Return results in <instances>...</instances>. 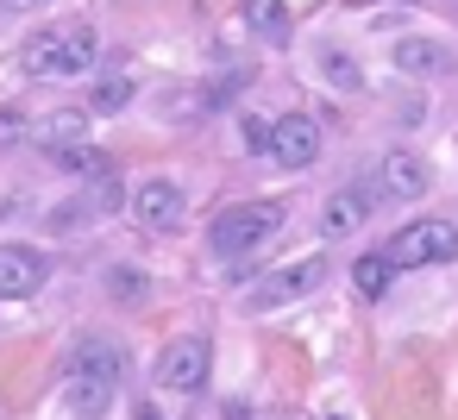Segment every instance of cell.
<instances>
[{"mask_svg": "<svg viewBox=\"0 0 458 420\" xmlns=\"http://www.w3.org/2000/svg\"><path fill=\"white\" fill-rule=\"evenodd\" d=\"M364 220H370V189H364V182H345V189H333V195H327V214H320V226H327L333 239L358 232Z\"/></svg>", "mask_w": 458, "mask_h": 420, "instance_id": "11", "label": "cell"}, {"mask_svg": "<svg viewBox=\"0 0 458 420\" xmlns=\"http://www.w3.org/2000/svg\"><path fill=\"white\" fill-rule=\"evenodd\" d=\"M333 276V264L327 257H301V264H283L258 295H251V307H283V301H295V295H314L320 282Z\"/></svg>", "mask_w": 458, "mask_h": 420, "instance_id": "8", "label": "cell"}, {"mask_svg": "<svg viewBox=\"0 0 458 420\" xmlns=\"http://www.w3.org/2000/svg\"><path fill=\"white\" fill-rule=\"evenodd\" d=\"M395 270H402V264H395V257H389V245H383V251H364V257L352 264V282H358V295H370V301H377V295L395 282Z\"/></svg>", "mask_w": 458, "mask_h": 420, "instance_id": "15", "label": "cell"}, {"mask_svg": "<svg viewBox=\"0 0 458 420\" xmlns=\"http://www.w3.org/2000/svg\"><path fill=\"white\" fill-rule=\"evenodd\" d=\"M389 257L402 270H427V264H452L458 257V226L452 220H408L389 239Z\"/></svg>", "mask_w": 458, "mask_h": 420, "instance_id": "3", "label": "cell"}, {"mask_svg": "<svg viewBox=\"0 0 458 420\" xmlns=\"http://www.w3.org/2000/svg\"><path fill=\"white\" fill-rule=\"evenodd\" d=\"M270 232H283V201H233V207H220L214 214V226H208V245H214V257H251Z\"/></svg>", "mask_w": 458, "mask_h": 420, "instance_id": "2", "label": "cell"}, {"mask_svg": "<svg viewBox=\"0 0 458 420\" xmlns=\"http://www.w3.org/2000/svg\"><path fill=\"white\" fill-rule=\"evenodd\" d=\"M239 7H245V26L258 38H289V7L283 0H239Z\"/></svg>", "mask_w": 458, "mask_h": 420, "instance_id": "17", "label": "cell"}, {"mask_svg": "<svg viewBox=\"0 0 458 420\" xmlns=\"http://www.w3.org/2000/svg\"><path fill=\"white\" fill-rule=\"evenodd\" d=\"M57 170H70V176H107L114 170V157L107 151H89V145H57V151H45Z\"/></svg>", "mask_w": 458, "mask_h": 420, "instance_id": "16", "label": "cell"}, {"mask_svg": "<svg viewBox=\"0 0 458 420\" xmlns=\"http://www.w3.org/2000/svg\"><path fill=\"white\" fill-rule=\"evenodd\" d=\"M132 220H139V232H182L189 226V195L176 189V182H164V176H145L139 189H132Z\"/></svg>", "mask_w": 458, "mask_h": 420, "instance_id": "5", "label": "cell"}, {"mask_svg": "<svg viewBox=\"0 0 458 420\" xmlns=\"http://www.w3.org/2000/svg\"><path fill=\"white\" fill-rule=\"evenodd\" d=\"M95 57H101V38H95L89 20H57V26L32 32L26 51H20L26 76H45V82H76V76L95 70Z\"/></svg>", "mask_w": 458, "mask_h": 420, "instance_id": "1", "label": "cell"}, {"mask_svg": "<svg viewBox=\"0 0 458 420\" xmlns=\"http://www.w3.org/2000/svg\"><path fill=\"white\" fill-rule=\"evenodd\" d=\"M126 101H132V82H126V76H107V82H95V95H89L95 113H126Z\"/></svg>", "mask_w": 458, "mask_h": 420, "instance_id": "18", "label": "cell"}, {"mask_svg": "<svg viewBox=\"0 0 458 420\" xmlns=\"http://www.w3.org/2000/svg\"><path fill=\"white\" fill-rule=\"evenodd\" d=\"M264 157L283 164V170H308V164H320V120H314V113H283V120H270V145H264Z\"/></svg>", "mask_w": 458, "mask_h": 420, "instance_id": "6", "label": "cell"}, {"mask_svg": "<svg viewBox=\"0 0 458 420\" xmlns=\"http://www.w3.org/2000/svg\"><path fill=\"white\" fill-rule=\"evenodd\" d=\"M0 7H7V13H13V7H26V0H0Z\"/></svg>", "mask_w": 458, "mask_h": 420, "instance_id": "23", "label": "cell"}, {"mask_svg": "<svg viewBox=\"0 0 458 420\" xmlns=\"http://www.w3.org/2000/svg\"><path fill=\"white\" fill-rule=\"evenodd\" d=\"M89 113H95V107H57V113H45V120L32 126V139H38L45 151H57V145H82Z\"/></svg>", "mask_w": 458, "mask_h": 420, "instance_id": "14", "label": "cell"}, {"mask_svg": "<svg viewBox=\"0 0 458 420\" xmlns=\"http://www.w3.org/2000/svg\"><path fill=\"white\" fill-rule=\"evenodd\" d=\"M395 70H408V76H445L452 51L439 38H395Z\"/></svg>", "mask_w": 458, "mask_h": 420, "instance_id": "13", "label": "cell"}, {"mask_svg": "<svg viewBox=\"0 0 458 420\" xmlns=\"http://www.w3.org/2000/svg\"><path fill=\"white\" fill-rule=\"evenodd\" d=\"M114 376H70L64 382V407H70V420H107V407H114Z\"/></svg>", "mask_w": 458, "mask_h": 420, "instance_id": "12", "label": "cell"}, {"mask_svg": "<svg viewBox=\"0 0 458 420\" xmlns=\"http://www.w3.org/2000/svg\"><path fill=\"white\" fill-rule=\"evenodd\" d=\"M208 370H214V345H208L201 332L170 339V345L157 351V364H151V376H157L164 389H176V395H195V389L208 382Z\"/></svg>", "mask_w": 458, "mask_h": 420, "instance_id": "4", "label": "cell"}, {"mask_svg": "<svg viewBox=\"0 0 458 420\" xmlns=\"http://www.w3.org/2000/svg\"><path fill=\"white\" fill-rule=\"evenodd\" d=\"M45 276H51V257H45L38 245H20V239L0 245V301L38 295V289H45Z\"/></svg>", "mask_w": 458, "mask_h": 420, "instance_id": "7", "label": "cell"}, {"mask_svg": "<svg viewBox=\"0 0 458 420\" xmlns=\"http://www.w3.org/2000/svg\"><path fill=\"white\" fill-rule=\"evenodd\" d=\"M320 70H327V82H339V88H358V82H364V76H358V63H352V57H339V51H327V63H320Z\"/></svg>", "mask_w": 458, "mask_h": 420, "instance_id": "20", "label": "cell"}, {"mask_svg": "<svg viewBox=\"0 0 458 420\" xmlns=\"http://www.w3.org/2000/svg\"><path fill=\"white\" fill-rule=\"evenodd\" d=\"M64 376H126V345L120 339H82L76 351H70V364H64Z\"/></svg>", "mask_w": 458, "mask_h": 420, "instance_id": "10", "label": "cell"}, {"mask_svg": "<svg viewBox=\"0 0 458 420\" xmlns=\"http://www.w3.org/2000/svg\"><path fill=\"white\" fill-rule=\"evenodd\" d=\"M377 182H383V195H395V201H420V195L433 189V170H427L414 151H383Z\"/></svg>", "mask_w": 458, "mask_h": 420, "instance_id": "9", "label": "cell"}, {"mask_svg": "<svg viewBox=\"0 0 458 420\" xmlns=\"http://www.w3.org/2000/svg\"><path fill=\"white\" fill-rule=\"evenodd\" d=\"M333 420H339V414H333Z\"/></svg>", "mask_w": 458, "mask_h": 420, "instance_id": "25", "label": "cell"}, {"mask_svg": "<svg viewBox=\"0 0 458 420\" xmlns=\"http://www.w3.org/2000/svg\"><path fill=\"white\" fill-rule=\"evenodd\" d=\"M239 132H245V145H251V151H264V145H270V126H264V120H251V113H245V126H239Z\"/></svg>", "mask_w": 458, "mask_h": 420, "instance_id": "22", "label": "cell"}, {"mask_svg": "<svg viewBox=\"0 0 458 420\" xmlns=\"http://www.w3.org/2000/svg\"><path fill=\"white\" fill-rule=\"evenodd\" d=\"M20 132H26V113L20 107H0V145H13Z\"/></svg>", "mask_w": 458, "mask_h": 420, "instance_id": "21", "label": "cell"}, {"mask_svg": "<svg viewBox=\"0 0 458 420\" xmlns=\"http://www.w3.org/2000/svg\"><path fill=\"white\" fill-rule=\"evenodd\" d=\"M402 7H414V0H402Z\"/></svg>", "mask_w": 458, "mask_h": 420, "instance_id": "24", "label": "cell"}, {"mask_svg": "<svg viewBox=\"0 0 458 420\" xmlns=\"http://www.w3.org/2000/svg\"><path fill=\"white\" fill-rule=\"evenodd\" d=\"M245 88H251V63H245V70H226V76H220V82H214V88L201 95V107L214 113V107H226L233 95H245Z\"/></svg>", "mask_w": 458, "mask_h": 420, "instance_id": "19", "label": "cell"}]
</instances>
